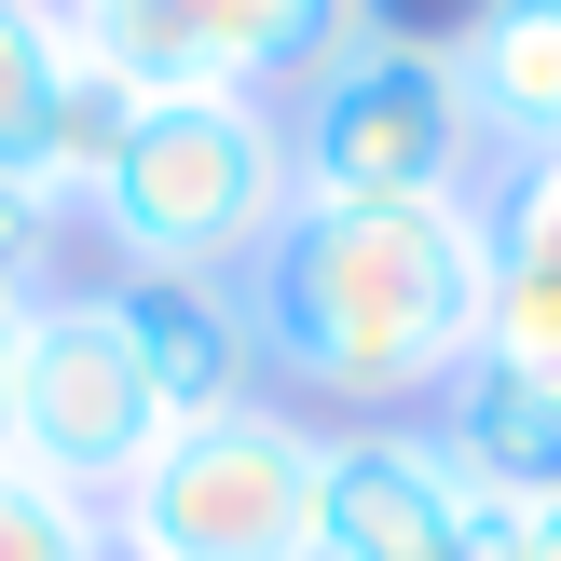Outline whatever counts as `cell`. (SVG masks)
I'll list each match as a JSON object with an SVG mask.
<instances>
[{"label":"cell","mask_w":561,"mask_h":561,"mask_svg":"<svg viewBox=\"0 0 561 561\" xmlns=\"http://www.w3.org/2000/svg\"><path fill=\"white\" fill-rule=\"evenodd\" d=\"M82 42L137 96H192V82L274 96V82H316L329 55L370 42V0H110V14H82Z\"/></svg>","instance_id":"obj_7"},{"label":"cell","mask_w":561,"mask_h":561,"mask_svg":"<svg viewBox=\"0 0 561 561\" xmlns=\"http://www.w3.org/2000/svg\"><path fill=\"white\" fill-rule=\"evenodd\" d=\"M151 453H164V398H151V370H137V343H124V316H110V288H55L42 316H27L14 466H42V480H69L82 507H110Z\"/></svg>","instance_id":"obj_5"},{"label":"cell","mask_w":561,"mask_h":561,"mask_svg":"<svg viewBox=\"0 0 561 561\" xmlns=\"http://www.w3.org/2000/svg\"><path fill=\"white\" fill-rule=\"evenodd\" d=\"M480 288H493V206L411 192V206H316L247 261V329L288 398H329L356 425H425L480 370Z\"/></svg>","instance_id":"obj_1"},{"label":"cell","mask_w":561,"mask_h":561,"mask_svg":"<svg viewBox=\"0 0 561 561\" xmlns=\"http://www.w3.org/2000/svg\"><path fill=\"white\" fill-rule=\"evenodd\" d=\"M329 507V425H301L288 398L164 425V453L110 493V548L124 561H316Z\"/></svg>","instance_id":"obj_3"},{"label":"cell","mask_w":561,"mask_h":561,"mask_svg":"<svg viewBox=\"0 0 561 561\" xmlns=\"http://www.w3.org/2000/svg\"><path fill=\"white\" fill-rule=\"evenodd\" d=\"M520 561H561V493H535V520H520Z\"/></svg>","instance_id":"obj_17"},{"label":"cell","mask_w":561,"mask_h":561,"mask_svg":"<svg viewBox=\"0 0 561 561\" xmlns=\"http://www.w3.org/2000/svg\"><path fill=\"white\" fill-rule=\"evenodd\" d=\"M301 192L316 206H411V192H466L480 137H466L453 96V42H411V27H370L356 55H329L301 82Z\"/></svg>","instance_id":"obj_4"},{"label":"cell","mask_w":561,"mask_h":561,"mask_svg":"<svg viewBox=\"0 0 561 561\" xmlns=\"http://www.w3.org/2000/svg\"><path fill=\"white\" fill-rule=\"evenodd\" d=\"M301 206V151H288V110L233 96V82H192V96H151L124 137V164L96 179V247L124 274H206V288H247L274 233Z\"/></svg>","instance_id":"obj_2"},{"label":"cell","mask_w":561,"mask_h":561,"mask_svg":"<svg viewBox=\"0 0 561 561\" xmlns=\"http://www.w3.org/2000/svg\"><path fill=\"white\" fill-rule=\"evenodd\" d=\"M137 110H151V96H137V82H124V69H110V55H96V42H82V27H69V69H55L42 124H27V179H42L55 206L82 219V206H96V179H110V164H124Z\"/></svg>","instance_id":"obj_11"},{"label":"cell","mask_w":561,"mask_h":561,"mask_svg":"<svg viewBox=\"0 0 561 561\" xmlns=\"http://www.w3.org/2000/svg\"><path fill=\"white\" fill-rule=\"evenodd\" d=\"M55 14H69V27H82V14H110V0H55Z\"/></svg>","instance_id":"obj_18"},{"label":"cell","mask_w":561,"mask_h":561,"mask_svg":"<svg viewBox=\"0 0 561 561\" xmlns=\"http://www.w3.org/2000/svg\"><path fill=\"white\" fill-rule=\"evenodd\" d=\"M480 370L520 398H561V151L493 192V288H480Z\"/></svg>","instance_id":"obj_9"},{"label":"cell","mask_w":561,"mask_h":561,"mask_svg":"<svg viewBox=\"0 0 561 561\" xmlns=\"http://www.w3.org/2000/svg\"><path fill=\"white\" fill-rule=\"evenodd\" d=\"M27 316L42 301H0V453H14V398H27Z\"/></svg>","instance_id":"obj_16"},{"label":"cell","mask_w":561,"mask_h":561,"mask_svg":"<svg viewBox=\"0 0 561 561\" xmlns=\"http://www.w3.org/2000/svg\"><path fill=\"white\" fill-rule=\"evenodd\" d=\"M55 69H69V14L55 0H0V164H27V124H42Z\"/></svg>","instance_id":"obj_14"},{"label":"cell","mask_w":561,"mask_h":561,"mask_svg":"<svg viewBox=\"0 0 561 561\" xmlns=\"http://www.w3.org/2000/svg\"><path fill=\"white\" fill-rule=\"evenodd\" d=\"M453 96L480 151L548 164L561 151V0H480L453 27Z\"/></svg>","instance_id":"obj_10"},{"label":"cell","mask_w":561,"mask_h":561,"mask_svg":"<svg viewBox=\"0 0 561 561\" xmlns=\"http://www.w3.org/2000/svg\"><path fill=\"white\" fill-rule=\"evenodd\" d=\"M438 425V453L466 466V480H493V493H561V398H520V383H493V370H466L453 398L425 411Z\"/></svg>","instance_id":"obj_12"},{"label":"cell","mask_w":561,"mask_h":561,"mask_svg":"<svg viewBox=\"0 0 561 561\" xmlns=\"http://www.w3.org/2000/svg\"><path fill=\"white\" fill-rule=\"evenodd\" d=\"M0 561H110V507H82L69 480L0 453Z\"/></svg>","instance_id":"obj_13"},{"label":"cell","mask_w":561,"mask_h":561,"mask_svg":"<svg viewBox=\"0 0 561 561\" xmlns=\"http://www.w3.org/2000/svg\"><path fill=\"white\" fill-rule=\"evenodd\" d=\"M110 316H124L137 370H151L164 425H206V411L274 398L261 329H247V288H206V274H110Z\"/></svg>","instance_id":"obj_8"},{"label":"cell","mask_w":561,"mask_h":561,"mask_svg":"<svg viewBox=\"0 0 561 561\" xmlns=\"http://www.w3.org/2000/svg\"><path fill=\"white\" fill-rule=\"evenodd\" d=\"M55 261H69V206L27 164H0V301H55Z\"/></svg>","instance_id":"obj_15"},{"label":"cell","mask_w":561,"mask_h":561,"mask_svg":"<svg viewBox=\"0 0 561 561\" xmlns=\"http://www.w3.org/2000/svg\"><path fill=\"white\" fill-rule=\"evenodd\" d=\"M520 493L466 480L438 425H329L316 561H520Z\"/></svg>","instance_id":"obj_6"}]
</instances>
